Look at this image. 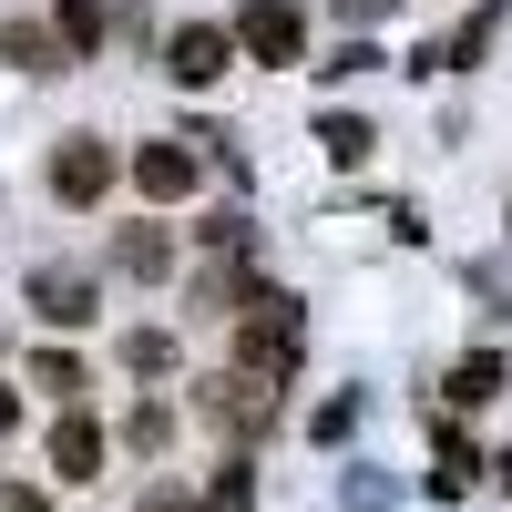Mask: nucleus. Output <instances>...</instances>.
I'll return each instance as SVG.
<instances>
[{
	"label": "nucleus",
	"mask_w": 512,
	"mask_h": 512,
	"mask_svg": "<svg viewBox=\"0 0 512 512\" xmlns=\"http://www.w3.org/2000/svg\"><path fill=\"white\" fill-rule=\"evenodd\" d=\"M103 185H113V154H103L93 134H62V144H52V195H62V205H93Z\"/></svg>",
	"instance_id": "nucleus-5"
},
{
	"label": "nucleus",
	"mask_w": 512,
	"mask_h": 512,
	"mask_svg": "<svg viewBox=\"0 0 512 512\" xmlns=\"http://www.w3.org/2000/svg\"><path fill=\"white\" fill-rule=\"evenodd\" d=\"M297 338H308V318H297L287 287H256L246 318H236V379H256V390L277 400V379L297 369Z\"/></svg>",
	"instance_id": "nucleus-1"
},
{
	"label": "nucleus",
	"mask_w": 512,
	"mask_h": 512,
	"mask_svg": "<svg viewBox=\"0 0 512 512\" xmlns=\"http://www.w3.org/2000/svg\"><path fill=\"white\" fill-rule=\"evenodd\" d=\"M52 31H62L72 62H93L103 52V0H52Z\"/></svg>",
	"instance_id": "nucleus-10"
},
{
	"label": "nucleus",
	"mask_w": 512,
	"mask_h": 512,
	"mask_svg": "<svg viewBox=\"0 0 512 512\" xmlns=\"http://www.w3.org/2000/svg\"><path fill=\"white\" fill-rule=\"evenodd\" d=\"M123 441H134V451H164V441H175V410H164V400H134V420H123Z\"/></svg>",
	"instance_id": "nucleus-16"
},
{
	"label": "nucleus",
	"mask_w": 512,
	"mask_h": 512,
	"mask_svg": "<svg viewBox=\"0 0 512 512\" xmlns=\"http://www.w3.org/2000/svg\"><path fill=\"white\" fill-rule=\"evenodd\" d=\"M113 267H123V277H144V287H164V267H175V236H164V226H123Z\"/></svg>",
	"instance_id": "nucleus-8"
},
{
	"label": "nucleus",
	"mask_w": 512,
	"mask_h": 512,
	"mask_svg": "<svg viewBox=\"0 0 512 512\" xmlns=\"http://www.w3.org/2000/svg\"><path fill=\"white\" fill-rule=\"evenodd\" d=\"M0 62H11V72H62L72 52H62V31H41V21H11V31H0Z\"/></svg>",
	"instance_id": "nucleus-9"
},
{
	"label": "nucleus",
	"mask_w": 512,
	"mask_h": 512,
	"mask_svg": "<svg viewBox=\"0 0 512 512\" xmlns=\"http://www.w3.org/2000/svg\"><path fill=\"white\" fill-rule=\"evenodd\" d=\"M21 297H31V318H41V328H93V308H103L93 267H62V256H41Z\"/></svg>",
	"instance_id": "nucleus-2"
},
{
	"label": "nucleus",
	"mask_w": 512,
	"mask_h": 512,
	"mask_svg": "<svg viewBox=\"0 0 512 512\" xmlns=\"http://www.w3.org/2000/svg\"><path fill=\"white\" fill-rule=\"evenodd\" d=\"M451 400H461V410L502 400V349H472V359H461V369H451Z\"/></svg>",
	"instance_id": "nucleus-11"
},
{
	"label": "nucleus",
	"mask_w": 512,
	"mask_h": 512,
	"mask_svg": "<svg viewBox=\"0 0 512 512\" xmlns=\"http://www.w3.org/2000/svg\"><path fill=\"white\" fill-rule=\"evenodd\" d=\"M226 62H236V31H226V21H185L175 41H164V72H175L185 93H205V82H216Z\"/></svg>",
	"instance_id": "nucleus-4"
},
{
	"label": "nucleus",
	"mask_w": 512,
	"mask_h": 512,
	"mask_svg": "<svg viewBox=\"0 0 512 512\" xmlns=\"http://www.w3.org/2000/svg\"><path fill=\"white\" fill-rule=\"evenodd\" d=\"M195 175H205V164L185 154V134H154V144L134 154V185H144L154 205H175V195H195Z\"/></svg>",
	"instance_id": "nucleus-6"
},
{
	"label": "nucleus",
	"mask_w": 512,
	"mask_h": 512,
	"mask_svg": "<svg viewBox=\"0 0 512 512\" xmlns=\"http://www.w3.org/2000/svg\"><path fill=\"white\" fill-rule=\"evenodd\" d=\"M369 62H379V52H369V41H338V52L318 62V82H349V72H369Z\"/></svg>",
	"instance_id": "nucleus-17"
},
{
	"label": "nucleus",
	"mask_w": 512,
	"mask_h": 512,
	"mask_svg": "<svg viewBox=\"0 0 512 512\" xmlns=\"http://www.w3.org/2000/svg\"><path fill=\"white\" fill-rule=\"evenodd\" d=\"M236 52L246 62H308V21H297V0H256L236 21Z\"/></svg>",
	"instance_id": "nucleus-3"
},
{
	"label": "nucleus",
	"mask_w": 512,
	"mask_h": 512,
	"mask_svg": "<svg viewBox=\"0 0 512 512\" xmlns=\"http://www.w3.org/2000/svg\"><path fill=\"white\" fill-rule=\"evenodd\" d=\"M0 512H52V502H41L31 482H0Z\"/></svg>",
	"instance_id": "nucleus-18"
},
{
	"label": "nucleus",
	"mask_w": 512,
	"mask_h": 512,
	"mask_svg": "<svg viewBox=\"0 0 512 512\" xmlns=\"http://www.w3.org/2000/svg\"><path fill=\"white\" fill-rule=\"evenodd\" d=\"M52 472H62V482H93V472H103V431H93V410H62V420H52Z\"/></svg>",
	"instance_id": "nucleus-7"
},
{
	"label": "nucleus",
	"mask_w": 512,
	"mask_h": 512,
	"mask_svg": "<svg viewBox=\"0 0 512 512\" xmlns=\"http://www.w3.org/2000/svg\"><path fill=\"white\" fill-rule=\"evenodd\" d=\"M379 11H390V0H338V21H379Z\"/></svg>",
	"instance_id": "nucleus-19"
},
{
	"label": "nucleus",
	"mask_w": 512,
	"mask_h": 512,
	"mask_svg": "<svg viewBox=\"0 0 512 512\" xmlns=\"http://www.w3.org/2000/svg\"><path fill=\"white\" fill-rule=\"evenodd\" d=\"M31 390H52V400H82V359H72V349H41V359H31Z\"/></svg>",
	"instance_id": "nucleus-15"
},
{
	"label": "nucleus",
	"mask_w": 512,
	"mask_h": 512,
	"mask_svg": "<svg viewBox=\"0 0 512 512\" xmlns=\"http://www.w3.org/2000/svg\"><path fill=\"white\" fill-rule=\"evenodd\" d=\"M502 482H512V461H502Z\"/></svg>",
	"instance_id": "nucleus-21"
},
{
	"label": "nucleus",
	"mask_w": 512,
	"mask_h": 512,
	"mask_svg": "<svg viewBox=\"0 0 512 512\" xmlns=\"http://www.w3.org/2000/svg\"><path fill=\"white\" fill-rule=\"evenodd\" d=\"M123 369H134V379H164V369H175V338H164V328H134V338H123Z\"/></svg>",
	"instance_id": "nucleus-14"
},
{
	"label": "nucleus",
	"mask_w": 512,
	"mask_h": 512,
	"mask_svg": "<svg viewBox=\"0 0 512 512\" xmlns=\"http://www.w3.org/2000/svg\"><path fill=\"white\" fill-rule=\"evenodd\" d=\"M0 431H21V400H11V390H0Z\"/></svg>",
	"instance_id": "nucleus-20"
},
{
	"label": "nucleus",
	"mask_w": 512,
	"mask_h": 512,
	"mask_svg": "<svg viewBox=\"0 0 512 512\" xmlns=\"http://www.w3.org/2000/svg\"><path fill=\"white\" fill-rule=\"evenodd\" d=\"M492 31H502V0H482V11L441 41V72H451V62H482V52H492Z\"/></svg>",
	"instance_id": "nucleus-12"
},
{
	"label": "nucleus",
	"mask_w": 512,
	"mask_h": 512,
	"mask_svg": "<svg viewBox=\"0 0 512 512\" xmlns=\"http://www.w3.org/2000/svg\"><path fill=\"white\" fill-rule=\"evenodd\" d=\"M318 144H328V164H369V144H379V134H369L359 113H318Z\"/></svg>",
	"instance_id": "nucleus-13"
}]
</instances>
